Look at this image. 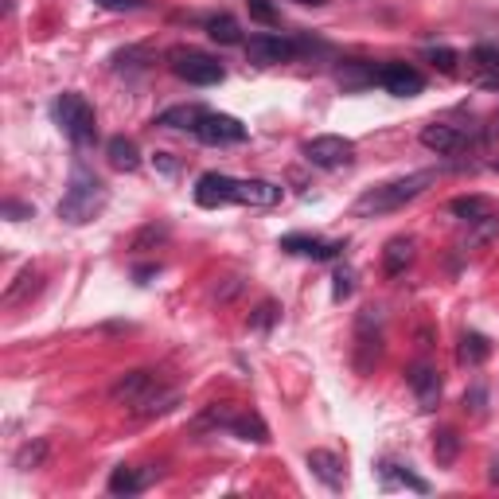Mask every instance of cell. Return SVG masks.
<instances>
[{"instance_id": "1", "label": "cell", "mask_w": 499, "mask_h": 499, "mask_svg": "<svg viewBox=\"0 0 499 499\" xmlns=\"http://www.w3.org/2000/svg\"><path fill=\"white\" fill-rule=\"evenodd\" d=\"M437 183V168H422V172H410V176H398L390 183H378V188L363 191L356 203H351V215L356 219H371V215H390L398 211V207H406L410 200H417L426 188H433Z\"/></svg>"}, {"instance_id": "2", "label": "cell", "mask_w": 499, "mask_h": 499, "mask_svg": "<svg viewBox=\"0 0 499 499\" xmlns=\"http://www.w3.org/2000/svg\"><path fill=\"white\" fill-rule=\"evenodd\" d=\"M106 207V183H102L86 164L71 168V183L59 200V219L71 222V227H83V222H94L98 211Z\"/></svg>"}, {"instance_id": "3", "label": "cell", "mask_w": 499, "mask_h": 499, "mask_svg": "<svg viewBox=\"0 0 499 499\" xmlns=\"http://www.w3.org/2000/svg\"><path fill=\"white\" fill-rule=\"evenodd\" d=\"M51 113H55L63 137H67L71 144H78V149H90V144L98 141V117H94V106H90L83 94H74V90L59 94Z\"/></svg>"}, {"instance_id": "4", "label": "cell", "mask_w": 499, "mask_h": 499, "mask_svg": "<svg viewBox=\"0 0 499 499\" xmlns=\"http://www.w3.org/2000/svg\"><path fill=\"white\" fill-rule=\"evenodd\" d=\"M168 59H172V63H168V67H172V74L183 78L188 86H219L222 78H227V67H222L219 59L203 55V51L180 47V51H172Z\"/></svg>"}, {"instance_id": "5", "label": "cell", "mask_w": 499, "mask_h": 499, "mask_svg": "<svg viewBox=\"0 0 499 499\" xmlns=\"http://www.w3.org/2000/svg\"><path fill=\"white\" fill-rule=\"evenodd\" d=\"M305 161L312 168H324V172L347 168L351 161H356V141H351V137H336V133L312 137V141H305Z\"/></svg>"}, {"instance_id": "6", "label": "cell", "mask_w": 499, "mask_h": 499, "mask_svg": "<svg viewBox=\"0 0 499 499\" xmlns=\"http://www.w3.org/2000/svg\"><path fill=\"white\" fill-rule=\"evenodd\" d=\"M378 359H383V317L378 308H363L356 320V367L371 371Z\"/></svg>"}, {"instance_id": "7", "label": "cell", "mask_w": 499, "mask_h": 499, "mask_svg": "<svg viewBox=\"0 0 499 499\" xmlns=\"http://www.w3.org/2000/svg\"><path fill=\"white\" fill-rule=\"evenodd\" d=\"M242 47H246V59L254 63V67H281V63H293L297 59V39L273 35V32L250 35Z\"/></svg>"}, {"instance_id": "8", "label": "cell", "mask_w": 499, "mask_h": 499, "mask_svg": "<svg viewBox=\"0 0 499 499\" xmlns=\"http://www.w3.org/2000/svg\"><path fill=\"white\" fill-rule=\"evenodd\" d=\"M191 137L203 141V144H211V149H227V144H242L250 133H246V125L239 122V117L207 110V113L200 117V125H195Z\"/></svg>"}, {"instance_id": "9", "label": "cell", "mask_w": 499, "mask_h": 499, "mask_svg": "<svg viewBox=\"0 0 499 499\" xmlns=\"http://www.w3.org/2000/svg\"><path fill=\"white\" fill-rule=\"evenodd\" d=\"M195 203H200L203 211H219V207L239 203V180L222 176V172H203L195 180Z\"/></svg>"}, {"instance_id": "10", "label": "cell", "mask_w": 499, "mask_h": 499, "mask_svg": "<svg viewBox=\"0 0 499 499\" xmlns=\"http://www.w3.org/2000/svg\"><path fill=\"white\" fill-rule=\"evenodd\" d=\"M378 86L394 98H414L426 90V78H422V71H414L410 63H386V67H378Z\"/></svg>"}, {"instance_id": "11", "label": "cell", "mask_w": 499, "mask_h": 499, "mask_svg": "<svg viewBox=\"0 0 499 499\" xmlns=\"http://www.w3.org/2000/svg\"><path fill=\"white\" fill-rule=\"evenodd\" d=\"M156 386H161L156 371H144V367H141V371H125L122 378H117V383L110 386V398L122 402V406H141Z\"/></svg>"}, {"instance_id": "12", "label": "cell", "mask_w": 499, "mask_h": 499, "mask_svg": "<svg viewBox=\"0 0 499 499\" xmlns=\"http://www.w3.org/2000/svg\"><path fill=\"white\" fill-rule=\"evenodd\" d=\"M422 144L437 156H456L461 149H468V133L461 125H449V122H429L422 129Z\"/></svg>"}, {"instance_id": "13", "label": "cell", "mask_w": 499, "mask_h": 499, "mask_svg": "<svg viewBox=\"0 0 499 499\" xmlns=\"http://www.w3.org/2000/svg\"><path fill=\"white\" fill-rule=\"evenodd\" d=\"M285 254H297V258H312V261H332L344 254V242H328V239H312V234H285L278 242Z\"/></svg>"}, {"instance_id": "14", "label": "cell", "mask_w": 499, "mask_h": 499, "mask_svg": "<svg viewBox=\"0 0 499 499\" xmlns=\"http://www.w3.org/2000/svg\"><path fill=\"white\" fill-rule=\"evenodd\" d=\"M305 465H308V472L317 476L324 488H332V492H339L347 484V472H344V461L332 453V449H308V456H305Z\"/></svg>"}, {"instance_id": "15", "label": "cell", "mask_w": 499, "mask_h": 499, "mask_svg": "<svg viewBox=\"0 0 499 499\" xmlns=\"http://www.w3.org/2000/svg\"><path fill=\"white\" fill-rule=\"evenodd\" d=\"M472 83L484 90H499V44H476L468 51Z\"/></svg>"}, {"instance_id": "16", "label": "cell", "mask_w": 499, "mask_h": 499, "mask_svg": "<svg viewBox=\"0 0 499 499\" xmlns=\"http://www.w3.org/2000/svg\"><path fill=\"white\" fill-rule=\"evenodd\" d=\"M410 390L417 394V406L429 414V410H437V402H441V375L433 371L429 363H417L414 371H410Z\"/></svg>"}, {"instance_id": "17", "label": "cell", "mask_w": 499, "mask_h": 499, "mask_svg": "<svg viewBox=\"0 0 499 499\" xmlns=\"http://www.w3.org/2000/svg\"><path fill=\"white\" fill-rule=\"evenodd\" d=\"M336 83L347 90V94H359V90L375 86L378 83V67L375 63H363V59H347L336 67Z\"/></svg>"}, {"instance_id": "18", "label": "cell", "mask_w": 499, "mask_h": 499, "mask_svg": "<svg viewBox=\"0 0 499 499\" xmlns=\"http://www.w3.org/2000/svg\"><path fill=\"white\" fill-rule=\"evenodd\" d=\"M414 250H417V242L406 239V234H398V239H390L383 246V273L386 278H402V273L414 266Z\"/></svg>"}, {"instance_id": "19", "label": "cell", "mask_w": 499, "mask_h": 499, "mask_svg": "<svg viewBox=\"0 0 499 499\" xmlns=\"http://www.w3.org/2000/svg\"><path fill=\"white\" fill-rule=\"evenodd\" d=\"M152 476L156 472L149 468V472H141V468H129V465H122V468H113L110 472V495H141L144 488L152 484Z\"/></svg>"}, {"instance_id": "20", "label": "cell", "mask_w": 499, "mask_h": 499, "mask_svg": "<svg viewBox=\"0 0 499 499\" xmlns=\"http://www.w3.org/2000/svg\"><path fill=\"white\" fill-rule=\"evenodd\" d=\"M239 203L242 207H278L281 188L269 180H239Z\"/></svg>"}, {"instance_id": "21", "label": "cell", "mask_w": 499, "mask_h": 499, "mask_svg": "<svg viewBox=\"0 0 499 499\" xmlns=\"http://www.w3.org/2000/svg\"><path fill=\"white\" fill-rule=\"evenodd\" d=\"M207 110L203 106H168L156 113V122L152 125H161V129H176V133H195V125H200V117Z\"/></svg>"}, {"instance_id": "22", "label": "cell", "mask_w": 499, "mask_h": 499, "mask_svg": "<svg viewBox=\"0 0 499 499\" xmlns=\"http://www.w3.org/2000/svg\"><path fill=\"white\" fill-rule=\"evenodd\" d=\"M106 156H110V164L117 168V172H137L141 168V149H137L133 137H110Z\"/></svg>"}, {"instance_id": "23", "label": "cell", "mask_w": 499, "mask_h": 499, "mask_svg": "<svg viewBox=\"0 0 499 499\" xmlns=\"http://www.w3.org/2000/svg\"><path fill=\"white\" fill-rule=\"evenodd\" d=\"M488 356H492V344H488V336H480V332H465L461 344H456V363L461 367H484Z\"/></svg>"}, {"instance_id": "24", "label": "cell", "mask_w": 499, "mask_h": 499, "mask_svg": "<svg viewBox=\"0 0 499 499\" xmlns=\"http://www.w3.org/2000/svg\"><path fill=\"white\" fill-rule=\"evenodd\" d=\"M227 429L234 433V437L254 441V445H266V441H269V426L261 422L258 414H230V417H227Z\"/></svg>"}, {"instance_id": "25", "label": "cell", "mask_w": 499, "mask_h": 499, "mask_svg": "<svg viewBox=\"0 0 499 499\" xmlns=\"http://www.w3.org/2000/svg\"><path fill=\"white\" fill-rule=\"evenodd\" d=\"M207 35H211L219 47H242V44H246V39H242V28H239V20H234L230 12H219V16L207 20Z\"/></svg>"}, {"instance_id": "26", "label": "cell", "mask_w": 499, "mask_h": 499, "mask_svg": "<svg viewBox=\"0 0 499 499\" xmlns=\"http://www.w3.org/2000/svg\"><path fill=\"white\" fill-rule=\"evenodd\" d=\"M449 215L468 222V227H476L480 219L492 215V203L484 200V195H456V200H449Z\"/></svg>"}, {"instance_id": "27", "label": "cell", "mask_w": 499, "mask_h": 499, "mask_svg": "<svg viewBox=\"0 0 499 499\" xmlns=\"http://www.w3.org/2000/svg\"><path fill=\"white\" fill-rule=\"evenodd\" d=\"M39 285H44V273L28 266L16 281H12V285L5 289V305H8V308H16V305H24V300H32V297L39 293Z\"/></svg>"}, {"instance_id": "28", "label": "cell", "mask_w": 499, "mask_h": 499, "mask_svg": "<svg viewBox=\"0 0 499 499\" xmlns=\"http://www.w3.org/2000/svg\"><path fill=\"white\" fill-rule=\"evenodd\" d=\"M378 476H383V488H398V484H402V488H414V492H429V484L422 480V476H414V472L410 468H406V465H390V461H383V465H378Z\"/></svg>"}, {"instance_id": "29", "label": "cell", "mask_w": 499, "mask_h": 499, "mask_svg": "<svg viewBox=\"0 0 499 499\" xmlns=\"http://www.w3.org/2000/svg\"><path fill=\"white\" fill-rule=\"evenodd\" d=\"M456 456H461V433L456 429H441L437 437H433V461L441 468H449Z\"/></svg>"}, {"instance_id": "30", "label": "cell", "mask_w": 499, "mask_h": 499, "mask_svg": "<svg viewBox=\"0 0 499 499\" xmlns=\"http://www.w3.org/2000/svg\"><path fill=\"white\" fill-rule=\"evenodd\" d=\"M47 453H51V445L44 437H35L28 445H20L16 449V468L20 472H35V468H44L47 465Z\"/></svg>"}, {"instance_id": "31", "label": "cell", "mask_w": 499, "mask_h": 499, "mask_svg": "<svg viewBox=\"0 0 499 499\" xmlns=\"http://www.w3.org/2000/svg\"><path fill=\"white\" fill-rule=\"evenodd\" d=\"M164 242H168V227L164 222H149V227H141L133 239H129V250H133V254H149V250L164 246Z\"/></svg>"}, {"instance_id": "32", "label": "cell", "mask_w": 499, "mask_h": 499, "mask_svg": "<svg viewBox=\"0 0 499 499\" xmlns=\"http://www.w3.org/2000/svg\"><path fill=\"white\" fill-rule=\"evenodd\" d=\"M149 51H144V47H125V51H117V55H113V71H144V67H149Z\"/></svg>"}, {"instance_id": "33", "label": "cell", "mask_w": 499, "mask_h": 499, "mask_svg": "<svg viewBox=\"0 0 499 499\" xmlns=\"http://www.w3.org/2000/svg\"><path fill=\"white\" fill-rule=\"evenodd\" d=\"M246 12H250V20L266 24V28H278V24H281V12L273 8L269 0H246Z\"/></svg>"}, {"instance_id": "34", "label": "cell", "mask_w": 499, "mask_h": 499, "mask_svg": "<svg viewBox=\"0 0 499 499\" xmlns=\"http://www.w3.org/2000/svg\"><path fill=\"white\" fill-rule=\"evenodd\" d=\"M278 317H281V308L273 305V300H261V305L250 312V328H258V332H269V328L278 324Z\"/></svg>"}, {"instance_id": "35", "label": "cell", "mask_w": 499, "mask_h": 499, "mask_svg": "<svg viewBox=\"0 0 499 499\" xmlns=\"http://www.w3.org/2000/svg\"><path fill=\"white\" fill-rule=\"evenodd\" d=\"M426 59H429L441 74H456V63H461V55H456L453 47H429V51H426Z\"/></svg>"}, {"instance_id": "36", "label": "cell", "mask_w": 499, "mask_h": 499, "mask_svg": "<svg viewBox=\"0 0 499 499\" xmlns=\"http://www.w3.org/2000/svg\"><path fill=\"white\" fill-rule=\"evenodd\" d=\"M332 281H336V285H332V297H336V300H347L351 289H356V269H351V266H339Z\"/></svg>"}, {"instance_id": "37", "label": "cell", "mask_w": 499, "mask_h": 499, "mask_svg": "<svg viewBox=\"0 0 499 499\" xmlns=\"http://www.w3.org/2000/svg\"><path fill=\"white\" fill-rule=\"evenodd\" d=\"M0 211H5V219H8V222L35 219V207H32V203H20V200H5V207H0Z\"/></svg>"}, {"instance_id": "38", "label": "cell", "mask_w": 499, "mask_h": 499, "mask_svg": "<svg viewBox=\"0 0 499 499\" xmlns=\"http://www.w3.org/2000/svg\"><path fill=\"white\" fill-rule=\"evenodd\" d=\"M465 410H472L476 417H480L484 410H488V390H484L480 383H476V386H472V390L465 394Z\"/></svg>"}, {"instance_id": "39", "label": "cell", "mask_w": 499, "mask_h": 499, "mask_svg": "<svg viewBox=\"0 0 499 499\" xmlns=\"http://www.w3.org/2000/svg\"><path fill=\"white\" fill-rule=\"evenodd\" d=\"M94 5L106 12H141V8H149V0H94Z\"/></svg>"}, {"instance_id": "40", "label": "cell", "mask_w": 499, "mask_h": 499, "mask_svg": "<svg viewBox=\"0 0 499 499\" xmlns=\"http://www.w3.org/2000/svg\"><path fill=\"white\" fill-rule=\"evenodd\" d=\"M152 161H156V168H161L164 176H172V172H176V161H168V152H156Z\"/></svg>"}, {"instance_id": "41", "label": "cell", "mask_w": 499, "mask_h": 499, "mask_svg": "<svg viewBox=\"0 0 499 499\" xmlns=\"http://www.w3.org/2000/svg\"><path fill=\"white\" fill-rule=\"evenodd\" d=\"M156 269H161V266H137V269H133V278H137V281H149Z\"/></svg>"}, {"instance_id": "42", "label": "cell", "mask_w": 499, "mask_h": 499, "mask_svg": "<svg viewBox=\"0 0 499 499\" xmlns=\"http://www.w3.org/2000/svg\"><path fill=\"white\" fill-rule=\"evenodd\" d=\"M488 484H499V456H492V465H488Z\"/></svg>"}, {"instance_id": "43", "label": "cell", "mask_w": 499, "mask_h": 499, "mask_svg": "<svg viewBox=\"0 0 499 499\" xmlns=\"http://www.w3.org/2000/svg\"><path fill=\"white\" fill-rule=\"evenodd\" d=\"M297 5H312V8H317V5H324V0H297Z\"/></svg>"}, {"instance_id": "44", "label": "cell", "mask_w": 499, "mask_h": 499, "mask_svg": "<svg viewBox=\"0 0 499 499\" xmlns=\"http://www.w3.org/2000/svg\"><path fill=\"white\" fill-rule=\"evenodd\" d=\"M492 168H495V172H499V161H495V164H492Z\"/></svg>"}]
</instances>
